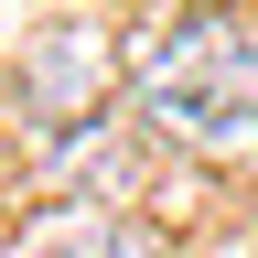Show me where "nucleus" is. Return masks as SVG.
<instances>
[{
	"instance_id": "3",
	"label": "nucleus",
	"mask_w": 258,
	"mask_h": 258,
	"mask_svg": "<svg viewBox=\"0 0 258 258\" xmlns=\"http://www.w3.org/2000/svg\"><path fill=\"white\" fill-rule=\"evenodd\" d=\"M151 22H194V11H215V0H140Z\"/></svg>"
},
{
	"instance_id": "2",
	"label": "nucleus",
	"mask_w": 258,
	"mask_h": 258,
	"mask_svg": "<svg viewBox=\"0 0 258 258\" xmlns=\"http://www.w3.org/2000/svg\"><path fill=\"white\" fill-rule=\"evenodd\" d=\"M22 258H161V237H151V226H129L118 205H54L43 226H32Z\"/></svg>"
},
{
	"instance_id": "1",
	"label": "nucleus",
	"mask_w": 258,
	"mask_h": 258,
	"mask_svg": "<svg viewBox=\"0 0 258 258\" xmlns=\"http://www.w3.org/2000/svg\"><path fill=\"white\" fill-rule=\"evenodd\" d=\"M129 108L194 151L247 140L258 129V22H237V11L151 22V43H129Z\"/></svg>"
}]
</instances>
